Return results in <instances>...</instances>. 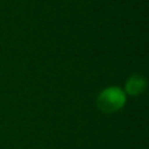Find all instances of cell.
<instances>
[{"mask_svg":"<svg viewBox=\"0 0 149 149\" xmlns=\"http://www.w3.org/2000/svg\"><path fill=\"white\" fill-rule=\"evenodd\" d=\"M97 107L105 114H113L119 111L126 103V93L116 86L103 89L97 97Z\"/></svg>","mask_w":149,"mask_h":149,"instance_id":"cell-1","label":"cell"},{"mask_svg":"<svg viewBox=\"0 0 149 149\" xmlns=\"http://www.w3.org/2000/svg\"><path fill=\"white\" fill-rule=\"evenodd\" d=\"M145 86H147V81L144 77L139 76V74H132L126 82V93L136 97L144 92Z\"/></svg>","mask_w":149,"mask_h":149,"instance_id":"cell-2","label":"cell"}]
</instances>
